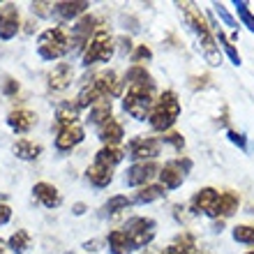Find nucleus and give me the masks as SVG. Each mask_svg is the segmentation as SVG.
I'll return each instance as SVG.
<instances>
[{
    "mask_svg": "<svg viewBox=\"0 0 254 254\" xmlns=\"http://www.w3.org/2000/svg\"><path fill=\"white\" fill-rule=\"evenodd\" d=\"M114 118V107H111V100H104V102H97L95 107L88 109V118L86 123L88 125H93L100 129L102 125H107L109 121Z\"/></svg>",
    "mask_w": 254,
    "mask_h": 254,
    "instance_id": "nucleus-22",
    "label": "nucleus"
},
{
    "mask_svg": "<svg viewBox=\"0 0 254 254\" xmlns=\"http://www.w3.org/2000/svg\"><path fill=\"white\" fill-rule=\"evenodd\" d=\"M97 136H100V141L104 146H121L123 139H125V127H123L121 121L111 118L107 125H102L97 129Z\"/></svg>",
    "mask_w": 254,
    "mask_h": 254,
    "instance_id": "nucleus-20",
    "label": "nucleus"
},
{
    "mask_svg": "<svg viewBox=\"0 0 254 254\" xmlns=\"http://www.w3.org/2000/svg\"><path fill=\"white\" fill-rule=\"evenodd\" d=\"M192 171V160L190 157H176L169 160L164 167L160 169V185L164 190H178L185 183L188 174Z\"/></svg>",
    "mask_w": 254,
    "mask_h": 254,
    "instance_id": "nucleus-8",
    "label": "nucleus"
},
{
    "mask_svg": "<svg viewBox=\"0 0 254 254\" xmlns=\"http://www.w3.org/2000/svg\"><path fill=\"white\" fill-rule=\"evenodd\" d=\"M213 7H215V14L220 16L222 21H224V26H229V28H238V21L231 16V14L227 12V7L222 5V2H213Z\"/></svg>",
    "mask_w": 254,
    "mask_h": 254,
    "instance_id": "nucleus-38",
    "label": "nucleus"
},
{
    "mask_svg": "<svg viewBox=\"0 0 254 254\" xmlns=\"http://www.w3.org/2000/svg\"><path fill=\"white\" fill-rule=\"evenodd\" d=\"M90 83H93L97 90H100L104 97H118L123 93V81L118 79V74L114 69H102V72L93 74L90 76Z\"/></svg>",
    "mask_w": 254,
    "mask_h": 254,
    "instance_id": "nucleus-12",
    "label": "nucleus"
},
{
    "mask_svg": "<svg viewBox=\"0 0 254 254\" xmlns=\"http://www.w3.org/2000/svg\"><path fill=\"white\" fill-rule=\"evenodd\" d=\"M14 155L19 157V160H23V162H33V160H37L42 155V143H37V141H33V139H19L16 143H14Z\"/></svg>",
    "mask_w": 254,
    "mask_h": 254,
    "instance_id": "nucleus-25",
    "label": "nucleus"
},
{
    "mask_svg": "<svg viewBox=\"0 0 254 254\" xmlns=\"http://www.w3.org/2000/svg\"><path fill=\"white\" fill-rule=\"evenodd\" d=\"M178 118H181V100H178L176 90H162L150 109V116H148L150 127L155 132L167 134L171 132V127L176 125Z\"/></svg>",
    "mask_w": 254,
    "mask_h": 254,
    "instance_id": "nucleus-3",
    "label": "nucleus"
},
{
    "mask_svg": "<svg viewBox=\"0 0 254 254\" xmlns=\"http://www.w3.org/2000/svg\"><path fill=\"white\" fill-rule=\"evenodd\" d=\"M217 199H220V190L215 188H201L199 192L192 194V199H190V210H192L194 215H208L210 210H213V206L217 203Z\"/></svg>",
    "mask_w": 254,
    "mask_h": 254,
    "instance_id": "nucleus-15",
    "label": "nucleus"
},
{
    "mask_svg": "<svg viewBox=\"0 0 254 254\" xmlns=\"http://www.w3.org/2000/svg\"><path fill=\"white\" fill-rule=\"evenodd\" d=\"M118 44H121V49L125 51V54H129V51H132V40H129V37H121V40H118Z\"/></svg>",
    "mask_w": 254,
    "mask_h": 254,
    "instance_id": "nucleus-42",
    "label": "nucleus"
},
{
    "mask_svg": "<svg viewBox=\"0 0 254 254\" xmlns=\"http://www.w3.org/2000/svg\"><path fill=\"white\" fill-rule=\"evenodd\" d=\"M116 54V40L107 28H97L90 42L86 44L83 54H81V65L90 67L95 63H109Z\"/></svg>",
    "mask_w": 254,
    "mask_h": 254,
    "instance_id": "nucleus-5",
    "label": "nucleus"
},
{
    "mask_svg": "<svg viewBox=\"0 0 254 254\" xmlns=\"http://www.w3.org/2000/svg\"><path fill=\"white\" fill-rule=\"evenodd\" d=\"M21 30V14L19 7L14 2H5L0 7V40L9 42L16 37V33Z\"/></svg>",
    "mask_w": 254,
    "mask_h": 254,
    "instance_id": "nucleus-11",
    "label": "nucleus"
},
{
    "mask_svg": "<svg viewBox=\"0 0 254 254\" xmlns=\"http://www.w3.org/2000/svg\"><path fill=\"white\" fill-rule=\"evenodd\" d=\"M79 114H81V109L74 102H61L58 109H56V129L79 123Z\"/></svg>",
    "mask_w": 254,
    "mask_h": 254,
    "instance_id": "nucleus-23",
    "label": "nucleus"
},
{
    "mask_svg": "<svg viewBox=\"0 0 254 254\" xmlns=\"http://www.w3.org/2000/svg\"><path fill=\"white\" fill-rule=\"evenodd\" d=\"M7 125L16 134H28L37 125V114L30 111V109H14V111L7 114Z\"/></svg>",
    "mask_w": 254,
    "mask_h": 254,
    "instance_id": "nucleus-17",
    "label": "nucleus"
},
{
    "mask_svg": "<svg viewBox=\"0 0 254 254\" xmlns=\"http://www.w3.org/2000/svg\"><path fill=\"white\" fill-rule=\"evenodd\" d=\"M107 245H109V252L111 254H132L134 252L132 243H129V238H127V234L123 229H114V231L107 236Z\"/></svg>",
    "mask_w": 254,
    "mask_h": 254,
    "instance_id": "nucleus-26",
    "label": "nucleus"
},
{
    "mask_svg": "<svg viewBox=\"0 0 254 254\" xmlns=\"http://www.w3.org/2000/svg\"><path fill=\"white\" fill-rule=\"evenodd\" d=\"M157 174H160L157 162H134L125 171V183L129 188H146Z\"/></svg>",
    "mask_w": 254,
    "mask_h": 254,
    "instance_id": "nucleus-10",
    "label": "nucleus"
},
{
    "mask_svg": "<svg viewBox=\"0 0 254 254\" xmlns=\"http://www.w3.org/2000/svg\"><path fill=\"white\" fill-rule=\"evenodd\" d=\"M2 250H5V248H2V241H0V254H2Z\"/></svg>",
    "mask_w": 254,
    "mask_h": 254,
    "instance_id": "nucleus-45",
    "label": "nucleus"
},
{
    "mask_svg": "<svg viewBox=\"0 0 254 254\" xmlns=\"http://www.w3.org/2000/svg\"><path fill=\"white\" fill-rule=\"evenodd\" d=\"M129 61H132V65H141V63L153 61V51H150V47H146V44H139V47L132 51Z\"/></svg>",
    "mask_w": 254,
    "mask_h": 254,
    "instance_id": "nucleus-36",
    "label": "nucleus"
},
{
    "mask_svg": "<svg viewBox=\"0 0 254 254\" xmlns=\"http://www.w3.org/2000/svg\"><path fill=\"white\" fill-rule=\"evenodd\" d=\"M83 248L88 250V254L97 252V250H100V241H88V243H83Z\"/></svg>",
    "mask_w": 254,
    "mask_h": 254,
    "instance_id": "nucleus-43",
    "label": "nucleus"
},
{
    "mask_svg": "<svg viewBox=\"0 0 254 254\" xmlns=\"http://www.w3.org/2000/svg\"><path fill=\"white\" fill-rule=\"evenodd\" d=\"M74 79V69L69 63H58L54 67V72L49 74V90L54 93H63Z\"/></svg>",
    "mask_w": 254,
    "mask_h": 254,
    "instance_id": "nucleus-19",
    "label": "nucleus"
},
{
    "mask_svg": "<svg viewBox=\"0 0 254 254\" xmlns=\"http://www.w3.org/2000/svg\"><path fill=\"white\" fill-rule=\"evenodd\" d=\"M245 254H254V250H250V252H245Z\"/></svg>",
    "mask_w": 254,
    "mask_h": 254,
    "instance_id": "nucleus-46",
    "label": "nucleus"
},
{
    "mask_svg": "<svg viewBox=\"0 0 254 254\" xmlns=\"http://www.w3.org/2000/svg\"><path fill=\"white\" fill-rule=\"evenodd\" d=\"M162 196H167V190L162 188V185H146V188H139L134 192L132 203L143 206V203H153V201L162 199Z\"/></svg>",
    "mask_w": 254,
    "mask_h": 254,
    "instance_id": "nucleus-28",
    "label": "nucleus"
},
{
    "mask_svg": "<svg viewBox=\"0 0 254 254\" xmlns=\"http://www.w3.org/2000/svg\"><path fill=\"white\" fill-rule=\"evenodd\" d=\"M123 231L127 234L129 243H132L134 250H146L150 243L155 241V234H157V222L153 217H143V215H136V217H129L125 222Z\"/></svg>",
    "mask_w": 254,
    "mask_h": 254,
    "instance_id": "nucleus-6",
    "label": "nucleus"
},
{
    "mask_svg": "<svg viewBox=\"0 0 254 254\" xmlns=\"http://www.w3.org/2000/svg\"><path fill=\"white\" fill-rule=\"evenodd\" d=\"M97 23H100V19L93 14H83L79 21H74V26L69 28V54H83L86 44L90 42L95 30L100 28Z\"/></svg>",
    "mask_w": 254,
    "mask_h": 254,
    "instance_id": "nucleus-7",
    "label": "nucleus"
},
{
    "mask_svg": "<svg viewBox=\"0 0 254 254\" xmlns=\"http://www.w3.org/2000/svg\"><path fill=\"white\" fill-rule=\"evenodd\" d=\"M125 160V150L121 146H102L97 153H95V162L97 164H104V167L114 169L116 164H121Z\"/></svg>",
    "mask_w": 254,
    "mask_h": 254,
    "instance_id": "nucleus-24",
    "label": "nucleus"
},
{
    "mask_svg": "<svg viewBox=\"0 0 254 254\" xmlns=\"http://www.w3.org/2000/svg\"><path fill=\"white\" fill-rule=\"evenodd\" d=\"M30 12H33L37 19H51L56 14V2H44V0L30 2Z\"/></svg>",
    "mask_w": 254,
    "mask_h": 254,
    "instance_id": "nucleus-35",
    "label": "nucleus"
},
{
    "mask_svg": "<svg viewBox=\"0 0 254 254\" xmlns=\"http://www.w3.org/2000/svg\"><path fill=\"white\" fill-rule=\"evenodd\" d=\"M72 213L74 215H83V213H86V203H81V201H79V203H74Z\"/></svg>",
    "mask_w": 254,
    "mask_h": 254,
    "instance_id": "nucleus-44",
    "label": "nucleus"
},
{
    "mask_svg": "<svg viewBox=\"0 0 254 254\" xmlns=\"http://www.w3.org/2000/svg\"><path fill=\"white\" fill-rule=\"evenodd\" d=\"M2 254H5V252H2Z\"/></svg>",
    "mask_w": 254,
    "mask_h": 254,
    "instance_id": "nucleus-47",
    "label": "nucleus"
},
{
    "mask_svg": "<svg viewBox=\"0 0 254 254\" xmlns=\"http://www.w3.org/2000/svg\"><path fill=\"white\" fill-rule=\"evenodd\" d=\"M33 196H35V201H37L40 206L49 208V210H54V208H58L63 203L61 190L56 188V185H51V183H47V181L35 183L33 185Z\"/></svg>",
    "mask_w": 254,
    "mask_h": 254,
    "instance_id": "nucleus-14",
    "label": "nucleus"
},
{
    "mask_svg": "<svg viewBox=\"0 0 254 254\" xmlns=\"http://www.w3.org/2000/svg\"><path fill=\"white\" fill-rule=\"evenodd\" d=\"M238 206H241V196L236 192H231V190L220 192V199L213 206V210L208 213V217H213V220H227V217H231L238 210Z\"/></svg>",
    "mask_w": 254,
    "mask_h": 254,
    "instance_id": "nucleus-16",
    "label": "nucleus"
},
{
    "mask_svg": "<svg viewBox=\"0 0 254 254\" xmlns=\"http://www.w3.org/2000/svg\"><path fill=\"white\" fill-rule=\"evenodd\" d=\"M83 139H86V129H83L79 123L61 127V129L56 132V150H61V153L74 150Z\"/></svg>",
    "mask_w": 254,
    "mask_h": 254,
    "instance_id": "nucleus-13",
    "label": "nucleus"
},
{
    "mask_svg": "<svg viewBox=\"0 0 254 254\" xmlns=\"http://www.w3.org/2000/svg\"><path fill=\"white\" fill-rule=\"evenodd\" d=\"M146 81H153L150 72L146 69V65H132L123 76V86H132V83H146Z\"/></svg>",
    "mask_w": 254,
    "mask_h": 254,
    "instance_id": "nucleus-30",
    "label": "nucleus"
},
{
    "mask_svg": "<svg viewBox=\"0 0 254 254\" xmlns=\"http://www.w3.org/2000/svg\"><path fill=\"white\" fill-rule=\"evenodd\" d=\"M178 7H181V14H183V19H185V23H188V28L194 33L196 42H199V49H201V54H203V58H206V63L210 67L222 65V51L217 47L213 28L206 21L203 12L194 2H178Z\"/></svg>",
    "mask_w": 254,
    "mask_h": 254,
    "instance_id": "nucleus-1",
    "label": "nucleus"
},
{
    "mask_svg": "<svg viewBox=\"0 0 254 254\" xmlns=\"http://www.w3.org/2000/svg\"><path fill=\"white\" fill-rule=\"evenodd\" d=\"M160 254H201V250L196 248V243L190 234L178 236V241L171 243L169 248H164Z\"/></svg>",
    "mask_w": 254,
    "mask_h": 254,
    "instance_id": "nucleus-27",
    "label": "nucleus"
},
{
    "mask_svg": "<svg viewBox=\"0 0 254 254\" xmlns=\"http://www.w3.org/2000/svg\"><path fill=\"white\" fill-rule=\"evenodd\" d=\"M162 153L160 136H134L125 148V155L132 162H155V157Z\"/></svg>",
    "mask_w": 254,
    "mask_h": 254,
    "instance_id": "nucleus-9",
    "label": "nucleus"
},
{
    "mask_svg": "<svg viewBox=\"0 0 254 254\" xmlns=\"http://www.w3.org/2000/svg\"><path fill=\"white\" fill-rule=\"evenodd\" d=\"M160 141H162V146L167 143V146H174L176 150H183L185 148V139H183V134H178V132H167V134H162L160 136Z\"/></svg>",
    "mask_w": 254,
    "mask_h": 254,
    "instance_id": "nucleus-37",
    "label": "nucleus"
},
{
    "mask_svg": "<svg viewBox=\"0 0 254 254\" xmlns=\"http://www.w3.org/2000/svg\"><path fill=\"white\" fill-rule=\"evenodd\" d=\"M30 245H33V238H30V234H28L26 229H16V231L7 238V248L12 250L14 254H26Z\"/></svg>",
    "mask_w": 254,
    "mask_h": 254,
    "instance_id": "nucleus-29",
    "label": "nucleus"
},
{
    "mask_svg": "<svg viewBox=\"0 0 254 254\" xmlns=\"http://www.w3.org/2000/svg\"><path fill=\"white\" fill-rule=\"evenodd\" d=\"M69 54V30L63 26H54L42 30L37 37V56L42 61H61Z\"/></svg>",
    "mask_w": 254,
    "mask_h": 254,
    "instance_id": "nucleus-4",
    "label": "nucleus"
},
{
    "mask_svg": "<svg viewBox=\"0 0 254 254\" xmlns=\"http://www.w3.org/2000/svg\"><path fill=\"white\" fill-rule=\"evenodd\" d=\"M129 206H132V199H127L125 194H114V196L102 206V210H104V215H118V213H123V210H127Z\"/></svg>",
    "mask_w": 254,
    "mask_h": 254,
    "instance_id": "nucleus-31",
    "label": "nucleus"
},
{
    "mask_svg": "<svg viewBox=\"0 0 254 254\" xmlns=\"http://www.w3.org/2000/svg\"><path fill=\"white\" fill-rule=\"evenodd\" d=\"M2 93H5L7 97L16 95V93H19V81L12 79V76H5V81H2Z\"/></svg>",
    "mask_w": 254,
    "mask_h": 254,
    "instance_id": "nucleus-40",
    "label": "nucleus"
},
{
    "mask_svg": "<svg viewBox=\"0 0 254 254\" xmlns=\"http://www.w3.org/2000/svg\"><path fill=\"white\" fill-rule=\"evenodd\" d=\"M155 100H157V88L155 81H146V83H132L127 86L125 95H123V109L125 114H129L134 121H148L150 109H153Z\"/></svg>",
    "mask_w": 254,
    "mask_h": 254,
    "instance_id": "nucleus-2",
    "label": "nucleus"
},
{
    "mask_svg": "<svg viewBox=\"0 0 254 254\" xmlns=\"http://www.w3.org/2000/svg\"><path fill=\"white\" fill-rule=\"evenodd\" d=\"M227 139L234 143V146H238L241 150H248V136L243 132H236V129H227Z\"/></svg>",
    "mask_w": 254,
    "mask_h": 254,
    "instance_id": "nucleus-39",
    "label": "nucleus"
},
{
    "mask_svg": "<svg viewBox=\"0 0 254 254\" xmlns=\"http://www.w3.org/2000/svg\"><path fill=\"white\" fill-rule=\"evenodd\" d=\"M88 7L90 2L86 0H63V2H56V14L58 19L65 23V21H79L83 14H88Z\"/></svg>",
    "mask_w": 254,
    "mask_h": 254,
    "instance_id": "nucleus-18",
    "label": "nucleus"
},
{
    "mask_svg": "<svg viewBox=\"0 0 254 254\" xmlns=\"http://www.w3.org/2000/svg\"><path fill=\"white\" fill-rule=\"evenodd\" d=\"M234 9H236V14H238V19H241L243 26L248 28L250 33H254V14L250 12L248 2H245V0H234Z\"/></svg>",
    "mask_w": 254,
    "mask_h": 254,
    "instance_id": "nucleus-33",
    "label": "nucleus"
},
{
    "mask_svg": "<svg viewBox=\"0 0 254 254\" xmlns=\"http://www.w3.org/2000/svg\"><path fill=\"white\" fill-rule=\"evenodd\" d=\"M231 238H234L236 243H241V245L254 248V227H250V224H236V227L231 229Z\"/></svg>",
    "mask_w": 254,
    "mask_h": 254,
    "instance_id": "nucleus-32",
    "label": "nucleus"
},
{
    "mask_svg": "<svg viewBox=\"0 0 254 254\" xmlns=\"http://www.w3.org/2000/svg\"><path fill=\"white\" fill-rule=\"evenodd\" d=\"M9 220H12V208L7 203H0V227H5Z\"/></svg>",
    "mask_w": 254,
    "mask_h": 254,
    "instance_id": "nucleus-41",
    "label": "nucleus"
},
{
    "mask_svg": "<svg viewBox=\"0 0 254 254\" xmlns=\"http://www.w3.org/2000/svg\"><path fill=\"white\" fill-rule=\"evenodd\" d=\"M215 40H217V42L222 44V49H224V54L229 56V61L234 63L236 67H241V65H243V58H241V54H238V49H236L234 44H231V42L227 40V35L222 33V30H217V33H215Z\"/></svg>",
    "mask_w": 254,
    "mask_h": 254,
    "instance_id": "nucleus-34",
    "label": "nucleus"
},
{
    "mask_svg": "<svg viewBox=\"0 0 254 254\" xmlns=\"http://www.w3.org/2000/svg\"><path fill=\"white\" fill-rule=\"evenodd\" d=\"M86 181L90 183L93 188L104 190V188L111 185V181H114V169H109V167H104V164L93 162V164L86 169Z\"/></svg>",
    "mask_w": 254,
    "mask_h": 254,
    "instance_id": "nucleus-21",
    "label": "nucleus"
}]
</instances>
